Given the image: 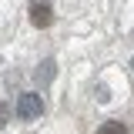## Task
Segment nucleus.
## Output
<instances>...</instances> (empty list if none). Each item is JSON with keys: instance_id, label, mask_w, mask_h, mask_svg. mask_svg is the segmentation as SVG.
<instances>
[{"instance_id": "nucleus-3", "label": "nucleus", "mask_w": 134, "mask_h": 134, "mask_svg": "<svg viewBox=\"0 0 134 134\" xmlns=\"http://www.w3.org/2000/svg\"><path fill=\"white\" fill-rule=\"evenodd\" d=\"M97 134H127V127H124L121 121H104L97 127Z\"/></svg>"}, {"instance_id": "nucleus-5", "label": "nucleus", "mask_w": 134, "mask_h": 134, "mask_svg": "<svg viewBox=\"0 0 134 134\" xmlns=\"http://www.w3.org/2000/svg\"><path fill=\"white\" fill-rule=\"evenodd\" d=\"M10 114H14V111H10V104H3V100H0V131H3V124L10 121Z\"/></svg>"}, {"instance_id": "nucleus-4", "label": "nucleus", "mask_w": 134, "mask_h": 134, "mask_svg": "<svg viewBox=\"0 0 134 134\" xmlns=\"http://www.w3.org/2000/svg\"><path fill=\"white\" fill-rule=\"evenodd\" d=\"M50 77H54V60H44V64L37 67V81H40V84H50Z\"/></svg>"}, {"instance_id": "nucleus-6", "label": "nucleus", "mask_w": 134, "mask_h": 134, "mask_svg": "<svg viewBox=\"0 0 134 134\" xmlns=\"http://www.w3.org/2000/svg\"><path fill=\"white\" fill-rule=\"evenodd\" d=\"M131 67H134V57H131Z\"/></svg>"}, {"instance_id": "nucleus-1", "label": "nucleus", "mask_w": 134, "mask_h": 134, "mask_svg": "<svg viewBox=\"0 0 134 134\" xmlns=\"http://www.w3.org/2000/svg\"><path fill=\"white\" fill-rule=\"evenodd\" d=\"M14 114L20 121H37V117L44 114V97L37 94V91H27V94H20L14 104Z\"/></svg>"}, {"instance_id": "nucleus-2", "label": "nucleus", "mask_w": 134, "mask_h": 134, "mask_svg": "<svg viewBox=\"0 0 134 134\" xmlns=\"http://www.w3.org/2000/svg\"><path fill=\"white\" fill-rule=\"evenodd\" d=\"M54 20V7L50 3H30V24L34 27H50Z\"/></svg>"}]
</instances>
